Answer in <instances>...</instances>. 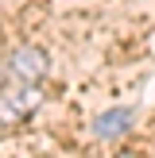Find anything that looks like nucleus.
I'll return each instance as SVG.
<instances>
[{"label": "nucleus", "mask_w": 155, "mask_h": 158, "mask_svg": "<svg viewBox=\"0 0 155 158\" xmlns=\"http://www.w3.org/2000/svg\"><path fill=\"white\" fill-rule=\"evenodd\" d=\"M39 81H20V77H12V85H8L4 93H0V123H16L23 120V116H31L39 108Z\"/></svg>", "instance_id": "f257e3e1"}, {"label": "nucleus", "mask_w": 155, "mask_h": 158, "mask_svg": "<svg viewBox=\"0 0 155 158\" xmlns=\"http://www.w3.org/2000/svg\"><path fill=\"white\" fill-rule=\"evenodd\" d=\"M8 73L20 77V81H39V77L46 73V54L39 50V46H23V50L12 54V62H8Z\"/></svg>", "instance_id": "f03ea898"}, {"label": "nucleus", "mask_w": 155, "mask_h": 158, "mask_svg": "<svg viewBox=\"0 0 155 158\" xmlns=\"http://www.w3.org/2000/svg\"><path fill=\"white\" fill-rule=\"evenodd\" d=\"M132 120H136L132 108H113V112H105V116L93 120V135L97 139H120L124 131H132Z\"/></svg>", "instance_id": "7ed1b4c3"}]
</instances>
